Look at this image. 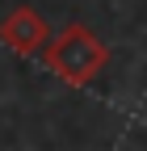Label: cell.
<instances>
[{
  "label": "cell",
  "instance_id": "cell-1",
  "mask_svg": "<svg viewBox=\"0 0 147 151\" xmlns=\"http://www.w3.org/2000/svg\"><path fill=\"white\" fill-rule=\"evenodd\" d=\"M42 63H46V71L55 76V80H63L67 88H88V84L109 67V46H105L88 25L71 21V25H63V29L46 42Z\"/></svg>",
  "mask_w": 147,
  "mask_h": 151
},
{
  "label": "cell",
  "instance_id": "cell-2",
  "mask_svg": "<svg viewBox=\"0 0 147 151\" xmlns=\"http://www.w3.org/2000/svg\"><path fill=\"white\" fill-rule=\"evenodd\" d=\"M50 38L55 34L46 25V17L34 4H17V9H9L4 17H0V42H4L13 55H38V50H46Z\"/></svg>",
  "mask_w": 147,
  "mask_h": 151
}]
</instances>
